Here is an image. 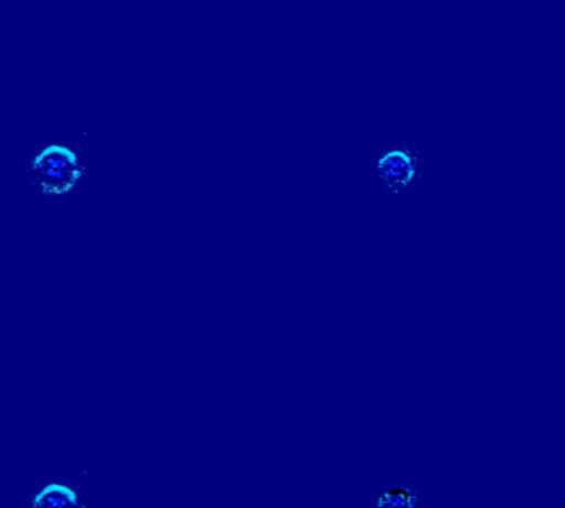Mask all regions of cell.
<instances>
[{
  "label": "cell",
  "mask_w": 565,
  "mask_h": 508,
  "mask_svg": "<svg viewBox=\"0 0 565 508\" xmlns=\"http://www.w3.org/2000/svg\"><path fill=\"white\" fill-rule=\"evenodd\" d=\"M42 193L51 196L71 193L84 176L85 167L78 164L77 154L65 147L45 148L31 167Z\"/></svg>",
  "instance_id": "obj_1"
},
{
  "label": "cell",
  "mask_w": 565,
  "mask_h": 508,
  "mask_svg": "<svg viewBox=\"0 0 565 508\" xmlns=\"http://www.w3.org/2000/svg\"><path fill=\"white\" fill-rule=\"evenodd\" d=\"M376 173L388 193L399 194L413 186L422 171L415 153L406 148H396L380 158Z\"/></svg>",
  "instance_id": "obj_2"
},
{
  "label": "cell",
  "mask_w": 565,
  "mask_h": 508,
  "mask_svg": "<svg viewBox=\"0 0 565 508\" xmlns=\"http://www.w3.org/2000/svg\"><path fill=\"white\" fill-rule=\"evenodd\" d=\"M34 508H81V505L71 488L49 485L35 498Z\"/></svg>",
  "instance_id": "obj_3"
},
{
  "label": "cell",
  "mask_w": 565,
  "mask_h": 508,
  "mask_svg": "<svg viewBox=\"0 0 565 508\" xmlns=\"http://www.w3.org/2000/svg\"><path fill=\"white\" fill-rule=\"evenodd\" d=\"M376 508H418V494L408 487L390 488L379 498Z\"/></svg>",
  "instance_id": "obj_4"
}]
</instances>
